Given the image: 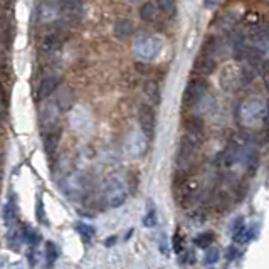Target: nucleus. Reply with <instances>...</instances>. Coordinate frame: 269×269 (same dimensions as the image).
Segmentation results:
<instances>
[{
	"instance_id": "nucleus-1",
	"label": "nucleus",
	"mask_w": 269,
	"mask_h": 269,
	"mask_svg": "<svg viewBox=\"0 0 269 269\" xmlns=\"http://www.w3.org/2000/svg\"><path fill=\"white\" fill-rule=\"evenodd\" d=\"M104 202L108 204L111 209H118L124 204L128 195V187L126 182L121 175H111L108 180H106L104 185Z\"/></svg>"
},
{
	"instance_id": "nucleus-2",
	"label": "nucleus",
	"mask_w": 269,
	"mask_h": 269,
	"mask_svg": "<svg viewBox=\"0 0 269 269\" xmlns=\"http://www.w3.org/2000/svg\"><path fill=\"white\" fill-rule=\"evenodd\" d=\"M242 123L249 128H257L263 123H266V106L257 98L248 100L241 108Z\"/></svg>"
},
{
	"instance_id": "nucleus-3",
	"label": "nucleus",
	"mask_w": 269,
	"mask_h": 269,
	"mask_svg": "<svg viewBox=\"0 0 269 269\" xmlns=\"http://www.w3.org/2000/svg\"><path fill=\"white\" fill-rule=\"evenodd\" d=\"M62 190L67 197H71V199H74V200L83 199L89 190L88 177H86L84 173H79V172L71 173V175H67L62 182Z\"/></svg>"
},
{
	"instance_id": "nucleus-4",
	"label": "nucleus",
	"mask_w": 269,
	"mask_h": 269,
	"mask_svg": "<svg viewBox=\"0 0 269 269\" xmlns=\"http://www.w3.org/2000/svg\"><path fill=\"white\" fill-rule=\"evenodd\" d=\"M164 47V41L157 36H145L140 37L135 44V54L142 61H153L160 54Z\"/></svg>"
},
{
	"instance_id": "nucleus-5",
	"label": "nucleus",
	"mask_w": 269,
	"mask_h": 269,
	"mask_svg": "<svg viewBox=\"0 0 269 269\" xmlns=\"http://www.w3.org/2000/svg\"><path fill=\"white\" fill-rule=\"evenodd\" d=\"M124 148H126V153L130 155L131 158H143L148 151V140L143 133L140 131H130L124 140Z\"/></svg>"
},
{
	"instance_id": "nucleus-6",
	"label": "nucleus",
	"mask_w": 269,
	"mask_h": 269,
	"mask_svg": "<svg viewBox=\"0 0 269 269\" xmlns=\"http://www.w3.org/2000/svg\"><path fill=\"white\" fill-rule=\"evenodd\" d=\"M84 7L83 0H61L59 3V15L66 24L74 25L83 19Z\"/></svg>"
},
{
	"instance_id": "nucleus-7",
	"label": "nucleus",
	"mask_w": 269,
	"mask_h": 269,
	"mask_svg": "<svg viewBox=\"0 0 269 269\" xmlns=\"http://www.w3.org/2000/svg\"><path fill=\"white\" fill-rule=\"evenodd\" d=\"M207 81L204 78H197V79H192L187 86H185V91H184V104L187 106H194L197 104L199 101L204 100L207 93Z\"/></svg>"
},
{
	"instance_id": "nucleus-8",
	"label": "nucleus",
	"mask_w": 269,
	"mask_h": 269,
	"mask_svg": "<svg viewBox=\"0 0 269 269\" xmlns=\"http://www.w3.org/2000/svg\"><path fill=\"white\" fill-rule=\"evenodd\" d=\"M138 123L142 128L143 135L146 138H153L155 135V128H157V115H155L153 108L148 104H142L138 109Z\"/></svg>"
},
{
	"instance_id": "nucleus-9",
	"label": "nucleus",
	"mask_w": 269,
	"mask_h": 269,
	"mask_svg": "<svg viewBox=\"0 0 269 269\" xmlns=\"http://www.w3.org/2000/svg\"><path fill=\"white\" fill-rule=\"evenodd\" d=\"M59 116H61V108L58 103H47L44 106L42 113H41V126L45 130H52V128L58 126L59 123Z\"/></svg>"
},
{
	"instance_id": "nucleus-10",
	"label": "nucleus",
	"mask_w": 269,
	"mask_h": 269,
	"mask_svg": "<svg viewBox=\"0 0 269 269\" xmlns=\"http://www.w3.org/2000/svg\"><path fill=\"white\" fill-rule=\"evenodd\" d=\"M217 66L215 62V58H214V52L212 51H202V54L199 56V59L195 61V73L199 74H212Z\"/></svg>"
},
{
	"instance_id": "nucleus-11",
	"label": "nucleus",
	"mask_w": 269,
	"mask_h": 269,
	"mask_svg": "<svg viewBox=\"0 0 269 269\" xmlns=\"http://www.w3.org/2000/svg\"><path fill=\"white\" fill-rule=\"evenodd\" d=\"M197 195H199V185L195 182H185L184 185L179 187V200L182 206L192 204Z\"/></svg>"
},
{
	"instance_id": "nucleus-12",
	"label": "nucleus",
	"mask_w": 269,
	"mask_h": 269,
	"mask_svg": "<svg viewBox=\"0 0 269 269\" xmlns=\"http://www.w3.org/2000/svg\"><path fill=\"white\" fill-rule=\"evenodd\" d=\"M58 84H59L58 76H47V78H44L39 84V89H37L39 100H45V98L51 96V94L56 91V88H58Z\"/></svg>"
},
{
	"instance_id": "nucleus-13",
	"label": "nucleus",
	"mask_w": 269,
	"mask_h": 269,
	"mask_svg": "<svg viewBox=\"0 0 269 269\" xmlns=\"http://www.w3.org/2000/svg\"><path fill=\"white\" fill-rule=\"evenodd\" d=\"M133 22L128 21V19H120L115 24V36L118 39H128L133 34Z\"/></svg>"
},
{
	"instance_id": "nucleus-14",
	"label": "nucleus",
	"mask_w": 269,
	"mask_h": 269,
	"mask_svg": "<svg viewBox=\"0 0 269 269\" xmlns=\"http://www.w3.org/2000/svg\"><path fill=\"white\" fill-rule=\"evenodd\" d=\"M143 91H145V96L148 98L151 104H155V106L160 104V101H162V93H160V86H158L157 83H155V81H146Z\"/></svg>"
},
{
	"instance_id": "nucleus-15",
	"label": "nucleus",
	"mask_w": 269,
	"mask_h": 269,
	"mask_svg": "<svg viewBox=\"0 0 269 269\" xmlns=\"http://www.w3.org/2000/svg\"><path fill=\"white\" fill-rule=\"evenodd\" d=\"M44 148L47 153H52L56 148H58L59 145V130H56V128H52V130H45L44 131Z\"/></svg>"
},
{
	"instance_id": "nucleus-16",
	"label": "nucleus",
	"mask_w": 269,
	"mask_h": 269,
	"mask_svg": "<svg viewBox=\"0 0 269 269\" xmlns=\"http://www.w3.org/2000/svg\"><path fill=\"white\" fill-rule=\"evenodd\" d=\"M157 15H158V9H157V3L153 2L143 3L142 9H140V17L145 22H153L155 19H157Z\"/></svg>"
},
{
	"instance_id": "nucleus-17",
	"label": "nucleus",
	"mask_w": 269,
	"mask_h": 269,
	"mask_svg": "<svg viewBox=\"0 0 269 269\" xmlns=\"http://www.w3.org/2000/svg\"><path fill=\"white\" fill-rule=\"evenodd\" d=\"M185 128H187V133L197 135V136H204V123L200 118L197 116H192L185 121Z\"/></svg>"
},
{
	"instance_id": "nucleus-18",
	"label": "nucleus",
	"mask_w": 269,
	"mask_h": 269,
	"mask_svg": "<svg viewBox=\"0 0 269 269\" xmlns=\"http://www.w3.org/2000/svg\"><path fill=\"white\" fill-rule=\"evenodd\" d=\"M157 9L166 17H173L177 14L175 0H157Z\"/></svg>"
},
{
	"instance_id": "nucleus-19",
	"label": "nucleus",
	"mask_w": 269,
	"mask_h": 269,
	"mask_svg": "<svg viewBox=\"0 0 269 269\" xmlns=\"http://www.w3.org/2000/svg\"><path fill=\"white\" fill-rule=\"evenodd\" d=\"M232 239L236 244H248L249 241L252 239V234H251V229L246 226H241L236 232H232Z\"/></svg>"
},
{
	"instance_id": "nucleus-20",
	"label": "nucleus",
	"mask_w": 269,
	"mask_h": 269,
	"mask_svg": "<svg viewBox=\"0 0 269 269\" xmlns=\"http://www.w3.org/2000/svg\"><path fill=\"white\" fill-rule=\"evenodd\" d=\"M76 230H78V234L81 236V239L86 241V242L93 241V237L96 236V230H94V227L84 224V222H79V224H76Z\"/></svg>"
},
{
	"instance_id": "nucleus-21",
	"label": "nucleus",
	"mask_w": 269,
	"mask_h": 269,
	"mask_svg": "<svg viewBox=\"0 0 269 269\" xmlns=\"http://www.w3.org/2000/svg\"><path fill=\"white\" fill-rule=\"evenodd\" d=\"M214 234L212 232H204V234H199V236L194 239V244L197 248H202V249H207L210 244H214Z\"/></svg>"
},
{
	"instance_id": "nucleus-22",
	"label": "nucleus",
	"mask_w": 269,
	"mask_h": 269,
	"mask_svg": "<svg viewBox=\"0 0 269 269\" xmlns=\"http://www.w3.org/2000/svg\"><path fill=\"white\" fill-rule=\"evenodd\" d=\"M15 214H17V209H15V204L10 200L3 206V222L7 226H10L15 221Z\"/></svg>"
},
{
	"instance_id": "nucleus-23",
	"label": "nucleus",
	"mask_w": 269,
	"mask_h": 269,
	"mask_svg": "<svg viewBox=\"0 0 269 269\" xmlns=\"http://www.w3.org/2000/svg\"><path fill=\"white\" fill-rule=\"evenodd\" d=\"M21 232H22V239L27 241L29 244H32V246H36L37 242H39V239H41V237L37 236V232L32 229V227H27V226H25L24 229L21 230Z\"/></svg>"
},
{
	"instance_id": "nucleus-24",
	"label": "nucleus",
	"mask_w": 269,
	"mask_h": 269,
	"mask_svg": "<svg viewBox=\"0 0 269 269\" xmlns=\"http://www.w3.org/2000/svg\"><path fill=\"white\" fill-rule=\"evenodd\" d=\"M58 248H56L54 242H47L45 244V257H47V264H54L58 261Z\"/></svg>"
},
{
	"instance_id": "nucleus-25",
	"label": "nucleus",
	"mask_w": 269,
	"mask_h": 269,
	"mask_svg": "<svg viewBox=\"0 0 269 269\" xmlns=\"http://www.w3.org/2000/svg\"><path fill=\"white\" fill-rule=\"evenodd\" d=\"M221 259V251H219L217 248H207V252H206V264L207 266H212V264H215L217 261Z\"/></svg>"
},
{
	"instance_id": "nucleus-26",
	"label": "nucleus",
	"mask_w": 269,
	"mask_h": 269,
	"mask_svg": "<svg viewBox=\"0 0 269 269\" xmlns=\"http://www.w3.org/2000/svg\"><path fill=\"white\" fill-rule=\"evenodd\" d=\"M24 241L22 239V232L21 230H12L9 236V246L10 249H15V251H19L21 249V242Z\"/></svg>"
},
{
	"instance_id": "nucleus-27",
	"label": "nucleus",
	"mask_w": 269,
	"mask_h": 269,
	"mask_svg": "<svg viewBox=\"0 0 269 269\" xmlns=\"http://www.w3.org/2000/svg\"><path fill=\"white\" fill-rule=\"evenodd\" d=\"M143 226H145V227H155V226H157V212H155L153 207H151V209L146 212L145 219H143Z\"/></svg>"
},
{
	"instance_id": "nucleus-28",
	"label": "nucleus",
	"mask_w": 269,
	"mask_h": 269,
	"mask_svg": "<svg viewBox=\"0 0 269 269\" xmlns=\"http://www.w3.org/2000/svg\"><path fill=\"white\" fill-rule=\"evenodd\" d=\"M241 226H244V219H242V217L234 219V221L230 222V226H229V232H236V230L239 229Z\"/></svg>"
},
{
	"instance_id": "nucleus-29",
	"label": "nucleus",
	"mask_w": 269,
	"mask_h": 269,
	"mask_svg": "<svg viewBox=\"0 0 269 269\" xmlns=\"http://www.w3.org/2000/svg\"><path fill=\"white\" fill-rule=\"evenodd\" d=\"M37 219H39L41 222H47L45 221V217H44V207H42V202H37Z\"/></svg>"
},
{
	"instance_id": "nucleus-30",
	"label": "nucleus",
	"mask_w": 269,
	"mask_h": 269,
	"mask_svg": "<svg viewBox=\"0 0 269 269\" xmlns=\"http://www.w3.org/2000/svg\"><path fill=\"white\" fill-rule=\"evenodd\" d=\"M173 249H175V252H182V237L180 236H175V239H173Z\"/></svg>"
},
{
	"instance_id": "nucleus-31",
	"label": "nucleus",
	"mask_w": 269,
	"mask_h": 269,
	"mask_svg": "<svg viewBox=\"0 0 269 269\" xmlns=\"http://www.w3.org/2000/svg\"><path fill=\"white\" fill-rule=\"evenodd\" d=\"M160 252H162V254H165V256L170 254V251H168V242H166L165 239L160 241Z\"/></svg>"
},
{
	"instance_id": "nucleus-32",
	"label": "nucleus",
	"mask_w": 269,
	"mask_h": 269,
	"mask_svg": "<svg viewBox=\"0 0 269 269\" xmlns=\"http://www.w3.org/2000/svg\"><path fill=\"white\" fill-rule=\"evenodd\" d=\"M236 257H237L236 248H229V249H227V261H234Z\"/></svg>"
},
{
	"instance_id": "nucleus-33",
	"label": "nucleus",
	"mask_w": 269,
	"mask_h": 269,
	"mask_svg": "<svg viewBox=\"0 0 269 269\" xmlns=\"http://www.w3.org/2000/svg\"><path fill=\"white\" fill-rule=\"evenodd\" d=\"M219 2H221V0H204V5H206L207 9H214Z\"/></svg>"
},
{
	"instance_id": "nucleus-34",
	"label": "nucleus",
	"mask_w": 269,
	"mask_h": 269,
	"mask_svg": "<svg viewBox=\"0 0 269 269\" xmlns=\"http://www.w3.org/2000/svg\"><path fill=\"white\" fill-rule=\"evenodd\" d=\"M3 115H5V111H3V104H2V101H0V124H2V121H3Z\"/></svg>"
},
{
	"instance_id": "nucleus-35",
	"label": "nucleus",
	"mask_w": 269,
	"mask_h": 269,
	"mask_svg": "<svg viewBox=\"0 0 269 269\" xmlns=\"http://www.w3.org/2000/svg\"><path fill=\"white\" fill-rule=\"evenodd\" d=\"M115 241H116V237H111V239H106V246H108V248H109V246H115V244H113Z\"/></svg>"
}]
</instances>
